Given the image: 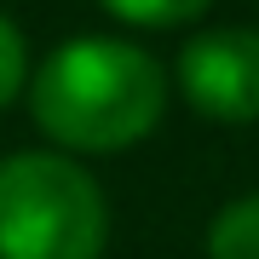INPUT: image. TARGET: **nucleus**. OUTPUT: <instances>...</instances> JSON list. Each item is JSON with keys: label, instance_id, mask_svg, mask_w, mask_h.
<instances>
[{"label": "nucleus", "instance_id": "1", "mask_svg": "<svg viewBox=\"0 0 259 259\" xmlns=\"http://www.w3.org/2000/svg\"><path fill=\"white\" fill-rule=\"evenodd\" d=\"M167 110V75L133 40H64L29 81V115L58 150L115 156L156 133Z\"/></svg>", "mask_w": 259, "mask_h": 259}, {"label": "nucleus", "instance_id": "2", "mask_svg": "<svg viewBox=\"0 0 259 259\" xmlns=\"http://www.w3.org/2000/svg\"><path fill=\"white\" fill-rule=\"evenodd\" d=\"M110 207L75 156L18 150L0 161V259H98Z\"/></svg>", "mask_w": 259, "mask_h": 259}, {"label": "nucleus", "instance_id": "3", "mask_svg": "<svg viewBox=\"0 0 259 259\" xmlns=\"http://www.w3.org/2000/svg\"><path fill=\"white\" fill-rule=\"evenodd\" d=\"M179 93L196 115L248 127L259 121V29H207L179 52Z\"/></svg>", "mask_w": 259, "mask_h": 259}, {"label": "nucleus", "instance_id": "4", "mask_svg": "<svg viewBox=\"0 0 259 259\" xmlns=\"http://www.w3.org/2000/svg\"><path fill=\"white\" fill-rule=\"evenodd\" d=\"M207 259H259V190L236 196L207 225Z\"/></svg>", "mask_w": 259, "mask_h": 259}, {"label": "nucleus", "instance_id": "5", "mask_svg": "<svg viewBox=\"0 0 259 259\" xmlns=\"http://www.w3.org/2000/svg\"><path fill=\"white\" fill-rule=\"evenodd\" d=\"M98 6L133 29H173V23H196L213 0H98Z\"/></svg>", "mask_w": 259, "mask_h": 259}, {"label": "nucleus", "instance_id": "6", "mask_svg": "<svg viewBox=\"0 0 259 259\" xmlns=\"http://www.w3.org/2000/svg\"><path fill=\"white\" fill-rule=\"evenodd\" d=\"M23 81H29V52H23V35H18V23L0 12V110H6V104L23 93Z\"/></svg>", "mask_w": 259, "mask_h": 259}]
</instances>
